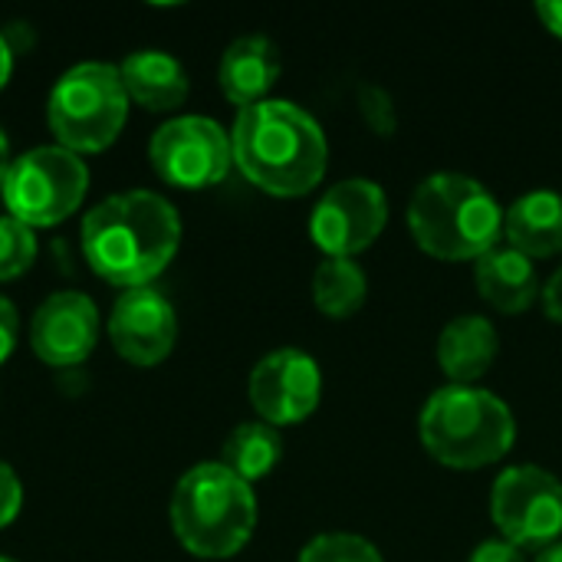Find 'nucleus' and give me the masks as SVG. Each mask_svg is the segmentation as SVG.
Instances as JSON below:
<instances>
[{"label":"nucleus","instance_id":"nucleus-4","mask_svg":"<svg viewBox=\"0 0 562 562\" xmlns=\"http://www.w3.org/2000/svg\"><path fill=\"white\" fill-rule=\"evenodd\" d=\"M171 530L198 560L237 557L257 530V497L221 461L194 464L171 494Z\"/></svg>","mask_w":562,"mask_h":562},{"label":"nucleus","instance_id":"nucleus-25","mask_svg":"<svg viewBox=\"0 0 562 562\" xmlns=\"http://www.w3.org/2000/svg\"><path fill=\"white\" fill-rule=\"evenodd\" d=\"M16 339H20V316H16V306H13L7 296H0V366L13 356Z\"/></svg>","mask_w":562,"mask_h":562},{"label":"nucleus","instance_id":"nucleus-11","mask_svg":"<svg viewBox=\"0 0 562 562\" xmlns=\"http://www.w3.org/2000/svg\"><path fill=\"white\" fill-rule=\"evenodd\" d=\"M247 395L260 422L273 428L306 422L323 395V375L310 352L303 349H277L263 356L247 382Z\"/></svg>","mask_w":562,"mask_h":562},{"label":"nucleus","instance_id":"nucleus-31","mask_svg":"<svg viewBox=\"0 0 562 562\" xmlns=\"http://www.w3.org/2000/svg\"><path fill=\"white\" fill-rule=\"evenodd\" d=\"M537 562H562V540L560 543H553V547H547V550H540Z\"/></svg>","mask_w":562,"mask_h":562},{"label":"nucleus","instance_id":"nucleus-3","mask_svg":"<svg viewBox=\"0 0 562 562\" xmlns=\"http://www.w3.org/2000/svg\"><path fill=\"white\" fill-rule=\"evenodd\" d=\"M415 244L435 260H481L504 237V207L474 178L441 171L425 178L408 201Z\"/></svg>","mask_w":562,"mask_h":562},{"label":"nucleus","instance_id":"nucleus-7","mask_svg":"<svg viewBox=\"0 0 562 562\" xmlns=\"http://www.w3.org/2000/svg\"><path fill=\"white\" fill-rule=\"evenodd\" d=\"M89 191L82 155L63 145H40L10 161L3 178V204L26 227H56L72 217Z\"/></svg>","mask_w":562,"mask_h":562},{"label":"nucleus","instance_id":"nucleus-21","mask_svg":"<svg viewBox=\"0 0 562 562\" xmlns=\"http://www.w3.org/2000/svg\"><path fill=\"white\" fill-rule=\"evenodd\" d=\"M36 260V234L16 217H0V283L23 277Z\"/></svg>","mask_w":562,"mask_h":562},{"label":"nucleus","instance_id":"nucleus-18","mask_svg":"<svg viewBox=\"0 0 562 562\" xmlns=\"http://www.w3.org/2000/svg\"><path fill=\"white\" fill-rule=\"evenodd\" d=\"M504 237L517 254L530 260L562 254V194L530 191L517 198L504 214Z\"/></svg>","mask_w":562,"mask_h":562},{"label":"nucleus","instance_id":"nucleus-13","mask_svg":"<svg viewBox=\"0 0 562 562\" xmlns=\"http://www.w3.org/2000/svg\"><path fill=\"white\" fill-rule=\"evenodd\" d=\"M99 342V310L79 290L53 293L30 319V349L53 369L79 366Z\"/></svg>","mask_w":562,"mask_h":562},{"label":"nucleus","instance_id":"nucleus-22","mask_svg":"<svg viewBox=\"0 0 562 562\" xmlns=\"http://www.w3.org/2000/svg\"><path fill=\"white\" fill-rule=\"evenodd\" d=\"M300 562H385L379 547L356 533H323L310 540L300 553Z\"/></svg>","mask_w":562,"mask_h":562},{"label":"nucleus","instance_id":"nucleus-1","mask_svg":"<svg viewBox=\"0 0 562 562\" xmlns=\"http://www.w3.org/2000/svg\"><path fill=\"white\" fill-rule=\"evenodd\" d=\"M82 257L112 286H151L181 247V217L155 191H119L82 217Z\"/></svg>","mask_w":562,"mask_h":562},{"label":"nucleus","instance_id":"nucleus-23","mask_svg":"<svg viewBox=\"0 0 562 562\" xmlns=\"http://www.w3.org/2000/svg\"><path fill=\"white\" fill-rule=\"evenodd\" d=\"M356 102H359V115H362V122H366L375 135H382V138L395 135V128H398V112H395V102H392V95H389V89H385V86L359 82V89H356Z\"/></svg>","mask_w":562,"mask_h":562},{"label":"nucleus","instance_id":"nucleus-17","mask_svg":"<svg viewBox=\"0 0 562 562\" xmlns=\"http://www.w3.org/2000/svg\"><path fill=\"white\" fill-rule=\"evenodd\" d=\"M501 352V336L484 316H458L438 336V366L451 385H474L484 379Z\"/></svg>","mask_w":562,"mask_h":562},{"label":"nucleus","instance_id":"nucleus-8","mask_svg":"<svg viewBox=\"0 0 562 562\" xmlns=\"http://www.w3.org/2000/svg\"><path fill=\"white\" fill-rule=\"evenodd\" d=\"M491 517L501 540L520 550H547L562 537V484L537 464L507 468L494 481Z\"/></svg>","mask_w":562,"mask_h":562},{"label":"nucleus","instance_id":"nucleus-28","mask_svg":"<svg viewBox=\"0 0 562 562\" xmlns=\"http://www.w3.org/2000/svg\"><path fill=\"white\" fill-rule=\"evenodd\" d=\"M537 16L543 20V26H547L553 36H560L562 40V0H540V3H537Z\"/></svg>","mask_w":562,"mask_h":562},{"label":"nucleus","instance_id":"nucleus-5","mask_svg":"<svg viewBox=\"0 0 562 562\" xmlns=\"http://www.w3.org/2000/svg\"><path fill=\"white\" fill-rule=\"evenodd\" d=\"M418 435L438 464L477 471L510 454L517 422L494 392L477 385H445L425 402Z\"/></svg>","mask_w":562,"mask_h":562},{"label":"nucleus","instance_id":"nucleus-19","mask_svg":"<svg viewBox=\"0 0 562 562\" xmlns=\"http://www.w3.org/2000/svg\"><path fill=\"white\" fill-rule=\"evenodd\" d=\"M280 458H283V438L267 422H247L234 428L221 448V464L231 468L250 487L263 481L267 474H273Z\"/></svg>","mask_w":562,"mask_h":562},{"label":"nucleus","instance_id":"nucleus-14","mask_svg":"<svg viewBox=\"0 0 562 562\" xmlns=\"http://www.w3.org/2000/svg\"><path fill=\"white\" fill-rule=\"evenodd\" d=\"M280 69H283L280 49L270 36H260V33L237 36L221 56L217 86L227 102H234L237 109H247L267 99V92L280 79Z\"/></svg>","mask_w":562,"mask_h":562},{"label":"nucleus","instance_id":"nucleus-27","mask_svg":"<svg viewBox=\"0 0 562 562\" xmlns=\"http://www.w3.org/2000/svg\"><path fill=\"white\" fill-rule=\"evenodd\" d=\"M543 310L553 323H562V267L550 277V283L543 286Z\"/></svg>","mask_w":562,"mask_h":562},{"label":"nucleus","instance_id":"nucleus-30","mask_svg":"<svg viewBox=\"0 0 562 562\" xmlns=\"http://www.w3.org/2000/svg\"><path fill=\"white\" fill-rule=\"evenodd\" d=\"M10 142H7V135H3V128H0V191H3V178H7V171H10Z\"/></svg>","mask_w":562,"mask_h":562},{"label":"nucleus","instance_id":"nucleus-10","mask_svg":"<svg viewBox=\"0 0 562 562\" xmlns=\"http://www.w3.org/2000/svg\"><path fill=\"white\" fill-rule=\"evenodd\" d=\"M389 224V198L369 178L333 184L310 214V237L326 257L352 260L369 250Z\"/></svg>","mask_w":562,"mask_h":562},{"label":"nucleus","instance_id":"nucleus-9","mask_svg":"<svg viewBox=\"0 0 562 562\" xmlns=\"http://www.w3.org/2000/svg\"><path fill=\"white\" fill-rule=\"evenodd\" d=\"M148 161L165 184L181 191L221 184L234 165L231 132L207 115H178L151 135Z\"/></svg>","mask_w":562,"mask_h":562},{"label":"nucleus","instance_id":"nucleus-24","mask_svg":"<svg viewBox=\"0 0 562 562\" xmlns=\"http://www.w3.org/2000/svg\"><path fill=\"white\" fill-rule=\"evenodd\" d=\"M20 507H23V484L13 474V468L0 461V530L20 517Z\"/></svg>","mask_w":562,"mask_h":562},{"label":"nucleus","instance_id":"nucleus-16","mask_svg":"<svg viewBox=\"0 0 562 562\" xmlns=\"http://www.w3.org/2000/svg\"><path fill=\"white\" fill-rule=\"evenodd\" d=\"M474 283H477L481 300L504 316L527 313L537 303V296L543 293L537 263L530 257L517 254L514 247H494L491 254H484L474 263Z\"/></svg>","mask_w":562,"mask_h":562},{"label":"nucleus","instance_id":"nucleus-20","mask_svg":"<svg viewBox=\"0 0 562 562\" xmlns=\"http://www.w3.org/2000/svg\"><path fill=\"white\" fill-rule=\"evenodd\" d=\"M369 293L366 270L356 260L326 257L313 273V303L329 319H349L362 310Z\"/></svg>","mask_w":562,"mask_h":562},{"label":"nucleus","instance_id":"nucleus-2","mask_svg":"<svg viewBox=\"0 0 562 562\" xmlns=\"http://www.w3.org/2000/svg\"><path fill=\"white\" fill-rule=\"evenodd\" d=\"M234 165L273 198L310 194L329 168V142L319 122L286 99H263L237 112L231 128Z\"/></svg>","mask_w":562,"mask_h":562},{"label":"nucleus","instance_id":"nucleus-12","mask_svg":"<svg viewBox=\"0 0 562 562\" xmlns=\"http://www.w3.org/2000/svg\"><path fill=\"white\" fill-rule=\"evenodd\" d=\"M175 339H178V316L161 290L155 286L122 290V296L109 313V342L125 362L138 369H151L171 356Z\"/></svg>","mask_w":562,"mask_h":562},{"label":"nucleus","instance_id":"nucleus-32","mask_svg":"<svg viewBox=\"0 0 562 562\" xmlns=\"http://www.w3.org/2000/svg\"><path fill=\"white\" fill-rule=\"evenodd\" d=\"M0 562H16V560H10V557H0Z\"/></svg>","mask_w":562,"mask_h":562},{"label":"nucleus","instance_id":"nucleus-26","mask_svg":"<svg viewBox=\"0 0 562 562\" xmlns=\"http://www.w3.org/2000/svg\"><path fill=\"white\" fill-rule=\"evenodd\" d=\"M468 562H527L524 550L507 540H484Z\"/></svg>","mask_w":562,"mask_h":562},{"label":"nucleus","instance_id":"nucleus-6","mask_svg":"<svg viewBox=\"0 0 562 562\" xmlns=\"http://www.w3.org/2000/svg\"><path fill=\"white\" fill-rule=\"evenodd\" d=\"M128 92L119 66L112 63H76L69 66L46 99V122L56 145L76 155L105 151L125 128Z\"/></svg>","mask_w":562,"mask_h":562},{"label":"nucleus","instance_id":"nucleus-15","mask_svg":"<svg viewBox=\"0 0 562 562\" xmlns=\"http://www.w3.org/2000/svg\"><path fill=\"white\" fill-rule=\"evenodd\" d=\"M122 86L128 92V102L142 105L145 112H175L184 105L191 82L181 66L165 49H135L119 63Z\"/></svg>","mask_w":562,"mask_h":562},{"label":"nucleus","instance_id":"nucleus-29","mask_svg":"<svg viewBox=\"0 0 562 562\" xmlns=\"http://www.w3.org/2000/svg\"><path fill=\"white\" fill-rule=\"evenodd\" d=\"M10 72H13V46H10L7 36L0 33V89L10 82Z\"/></svg>","mask_w":562,"mask_h":562}]
</instances>
